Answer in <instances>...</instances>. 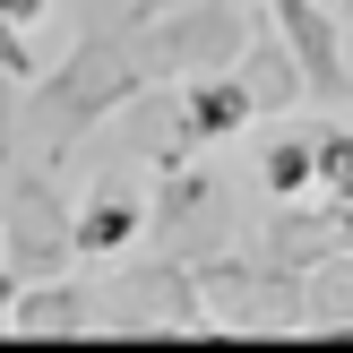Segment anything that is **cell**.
Here are the masks:
<instances>
[{
  "mask_svg": "<svg viewBox=\"0 0 353 353\" xmlns=\"http://www.w3.org/2000/svg\"><path fill=\"white\" fill-rule=\"evenodd\" d=\"M138 86H147V61L130 52V26H103V34H86L61 69H34V78L17 86V103H26V112L43 121V138L61 147V138H86L95 121L130 112Z\"/></svg>",
  "mask_w": 353,
  "mask_h": 353,
  "instance_id": "6da1fadb",
  "label": "cell"
},
{
  "mask_svg": "<svg viewBox=\"0 0 353 353\" xmlns=\"http://www.w3.org/2000/svg\"><path fill=\"white\" fill-rule=\"evenodd\" d=\"M250 43L241 0H181V9L147 17L130 9V52L147 61V78H190V69H233Z\"/></svg>",
  "mask_w": 353,
  "mask_h": 353,
  "instance_id": "7a4b0ae2",
  "label": "cell"
},
{
  "mask_svg": "<svg viewBox=\"0 0 353 353\" xmlns=\"http://www.w3.org/2000/svg\"><path fill=\"white\" fill-rule=\"evenodd\" d=\"M61 268H78V250H69V199L52 190L43 164H17L9 190H0V276L26 285V276H61Z\"/></svg>",
  "mask_w": 353,
  "mask_h": 353,
  "instance_id": "3957f363",
  "label": "cell"
},
{
  "mask_svg": "<svg viewBox=\"0 0 353 353\" xmlns=\"http://www.w3.org/2000/svg\"><path fill=\"white\" fill-rule=\"evenodd\" d=\"M268 26L276 43L293 52V69H302V86L319 103H345L353 95V69H345V43H336V17L319 9V0H268Z\"/></svg>",
  "mask_w": 353,
  "mask_h": 353,
  "instance_id": "277c9868",
  "label": "cell"
},
{
  "mask_svg": "<svg viewBox=\"0 0 353 353\" xmlns=\"http://www.w3.org/2000/svg\"><path fill=\"white\" fill-rule=\"evenodd\" d=\"M0 327L9 336H86V327H103V302L78 285V276H26V285L0 293Z\"/></svg>",
  "mask_w": 353,
  "mask_h": 353,
  "instance_id": "5b68a950",
  "label": "cell"
},
{
  "mask_svg": "<svg viewBox=\"0 0 353 353\" xmlns=\"http://www.w3.org/2000/svg\"><path fill=\"white\" fill-rule=\"evenodd\" d=\"M130 293H138V310H121V327H216L190 259H147V268H130Z\"/></svg>",
  "mask_w": 353,
  "mask_h": 353,
  "instance_id": "8992f818",
  "label": "cell"
},
{
  "mask_svg": "<svg viewBox=\"0 0 353 353\" xmlns=\"http://www.w3.org/2000/svg\"><path fill=\"white\" fill-rule=\"evenodd\" d=\"M147 233V199L138 190H86L69 199V250L78 259H130Z\"/></svg>",
  "mask_w": 353,
  "mask_h": 353,
  "instance_id": "52a82bcc",
  "label": "cell"
},
{
  "mask_svg": "<svg viewBox=\"0 0 353 353\" xmlns=\"http://www.w3.org/2000/svg\"><path fill=\"white\" fill-rule=\"evenodd\" d=\"M172 95H181V121L199 130V147H216V138H241L259 121L250 86L233 78V69H190V78H172Z\"/></svg>",
  "mask_w": 353,
  "mask_h": 353,
  "instance_id": "ba28073f",
  "label": "cell"
},
{
  "mask_svg": "<svg viewBox=\"0 0 353 353\" xmlns=\"http://www.w3.org/2000/svg\"><path fill=\"white\" fill-rule=\"evenodd\" d=\"M259 190H268V199H302V190H319V121L276 112V130L259 138Z\"/></svg>",
  "mask_w": 353,
  "mask_h": 353,
  "instance_id": "9c48e42d",
  "label": "cell"
},
{
  "mask_svg": "<svg viewBox=\"0 0 353 353\" xmlns=\"http://www.w3.org/2000/svg\"><path fill=\"white\" fill-rule=\"evenodd\" d=\"M233 78L241 86H250V103H259V112H293V103H302V69H293V52L285 43H276V26L268 34H259L250 26V43H241V61H233Z\"/></svg>",
  "mask_w": 353,
  "mask_h": 353,
  "instance_id": "30bf717a",
  "label": "cell"
},
{
  "mask_svg": "<svg viewBox=\"0 0 353 353\" xmlns=\"http://www.w3.org/2000/svg\"><path fill=\"white\" fill-rule=\"evenodd\" d=\"M319 190H353V121H319Z\"/></svg>",
  "mask_w": 353,
  "mask_h": 353,
  "instance_id": "8fae6325",
  "label": "cell"
},
{
  "mask_svg": "<svg viewBox=\"0 0 353 353\" xmlns=\"http://www.w3.org/2000/svg\"><path fill=\"white\" fill-rule=\"evenodd\" d=\"M34 69H43V61L26 52V26H0V78H9V95H17L26 78H34Z\"/></svg>",
  "mask_w": 353,
  "mask_h": 353,
  "instance_id": "7c38bea8",
  "label": "cell"
},
{
  "mask_svg": "<svg viewBox=\"0 0 353 353\" xmlns=\"http://www.w3.org/2000/svg\"><path fill=\"white\" fill-rule=\"evenodd\" d=\"M43 9H52V0H0V26H34Z\"/></svg>",
  "mask_w": 353,
  "mask_h": 353,
  "instance_id": "4fadbf2b",
  "label": "cell"
}]
</instances>
